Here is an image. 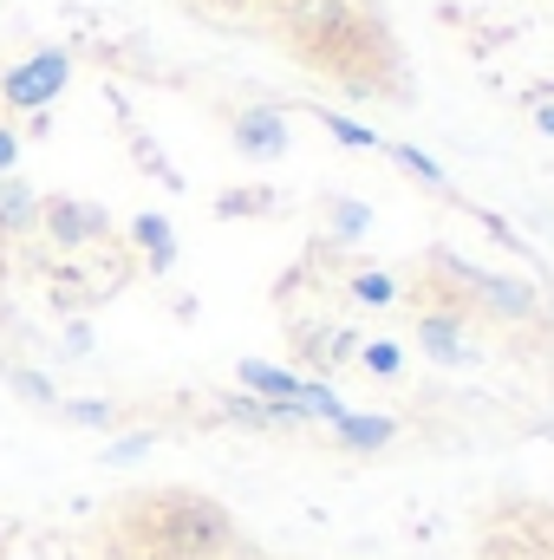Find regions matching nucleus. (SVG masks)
Returning a JSON list of instances; mask_svg holds the SVG:
<instances>
[{
  "label": "nucleus",
  "instance_id": "nucleus-1",
  "mask_svg": "<svg viewBox=\"0 0 554 560\" xmlns=\"http://www.w3.org/2000/svg\"><path fill=\"white\" fill-rule=\"evenodd\" d=\"M443 268H457V255H437ZM463 275V293L489 313V319H509V326H522V319H535L542 313V293H535V280L522 275H483V268H457Z\"/></svg>",
  "mask_w": 554,
  "mask_h": 560
},
{
  "label": "nucleus",
  "instance_id": "nucleus-2",
  "mask_svg": "<svg viewBox=\"0 0 554 560\" xmlns=\"http://www.w3.org/2000/svg\"><path fill=\"white\" fill-rule=\"evenodd\" d=\"M417 352L424 359H437V365H476V346H470V326H463V313H424L417 319Z\"/></svg>",
  "mask_w": 554,
  "mask_h": 560
},
{
  "label": "nucleus",
  "instance_id": "nucleus-3",
  "mask_svg": "<svg viewBox=\"0 0 554 560\" xmlns=\"http://www.w3.org/2000/svg\"><path fill=\"white\" fill-rule=\"evenodd\" d=\"M39 229L59 242V248H85L105 235V215L92 202H39Z\"/></svg>",
  "mask_w": 554,
  "mask_h": 560
},
{
  "label": "nucleus",
  "instance_id": "nucleus-4",
  "mask_svg": "<svg viewBox=\"0 0 554 560\" xmlns=\"http://www.w3.org/2000/svg\"><path fill=\"white\" fill-rule=\"evenodd\" d=\"M59 85H66V59L59 52H39V59H26V66L7 72V98L13 105H46Z\"/></svg>",
  "mask_w": 554,
  "mask_h": 560
},
{
  "label": "nucleus",
  "instance_id": "nucleus-5",
  "mask_svg": "<svg viewBox=\"0 0 554 560\" xmlns=\"http://www.w3.org/2000/svg\"><path fill=\"white\" fill-rule=\"evenodd\" d=\"M235 150H242V156H280V150H287L280 112H242V118H235Z\"/></svg>",
  "mask_w": 554,
  "mask_h": 560
},
{
  "label": "nucleus",
  "instance_id": "nucleus-6",
  "mask_svg": "<svg viewBox=\"0 0 554 560\" xmlns=\"http://www.w3.org/2000/svg\"><path fill=\"white\" fill-rule=\"evenodd\" d=\"M333 436H339L346 450H385V443L399 436V418H379V411H346V418L333 423Z\"/></svg>",
  "mask_w": 554,
  "mask_h": 560
},
{
  "label": "nucleus",
  "instance_id": "nucleus-7",
  "mask_svg": "<svg viewBox=\"0 0 554 560\" xmlns=\"http://www.w3.org/2000/svg\"><path fill=\"white\" fill-rule=\"evenodd\" d=\"M235 378H242L262 405H293V398H300V378H293V372H280V365H262V359L235 365Z\"/></svg>",
  "mask_w": 554,
  "mask_h": 560
},
{
  "label": "nucleus",
  "instance_id": "nucleus-8",
  "mask_svg": "<svg viewBox=\"0 0 554 560\" xmlns=\"http://www.w3.org/2000/svg\"><path fill=\"white\" fill-rule=\"evenodd\" d=\"M26 229H39V196L0 176V235H26Z\"/></svg>",
  "mask_w": 554,
  "mask_h": 560
},
{
  "label": "nucleus",
  "instance_id": "nucleus-9",
  "mask_svg": "<svg viewBox=\"0 0 554 560\" xmlns=\"http://www.w3.org/2000/svg\"><path fill=\"white\" fill-rule=\"evenodd\" d=\"M353 359H359V372H366V378H385V385H392V378H405V346H392V339H359V352H353Z\"/></svg>",
  "mask_w": 554,
  "mask_h": 560
},
{
  "label": "nucleus",
  "instance_id": "nucleus-10",
  "mask_svg": "<svg viewBox=\"0 0 554 560\" xmlns=\"http://www.w3.org/2000/svg\"><path fill=\"white\" fill-rule=\"evenodd\" d=\"M385 150H392V163H399L405 176H417L424 189H450V176H443V163H437V156H424L417 143H385Z\"/></svg>",
  "mask_w": 554,
  "mask_h": 560
},
{
  "label": "nucleus",
  "instance_id": "nucleus-11",
  "mask_svg": "<svg viewBox=\"0 0 554 560\" xmlns=\"http://www.w3.org/2000/svg\"><path fill=\"white\" fill-rule=\"evenodd\" d=\"M346 293H353L359 306H392V300H399V280L385 275V268H359V275L346 280Z\"/></svg>",
  "mask_w": 554,
  "mask_h": 560
},
{
  "label": "nucleus",
  "instance_id": "nucleus-12",
  "mask_svg": "<svg viewBox=\"0 0 554 560\" xmlns=\"http://www.w3.org/2000/svg\"><path fill=\"white\" fill-rule=\"evenodd\" d=\"M131 235L150 248V268H170V261H176V248H170V222H163V215H138Z\"/></svg>",
  "mask_w": 554,
  "mask_h": 560
},
{
  "label": "nucleus",
  "instance_id": "nucleus-13",
  "mask_svg": "<svg viewBox=\"0 0 554 560\" xmlns=\"http://www.w3.org/2000/svg\"><path fill=\"white\" fill-rule=\"evenodd\" d=\"M326 209H333V229H339L346 242H359V235L372 229V209H366V202H326Z\"/></svg>",
  "mask_w": 554,
  "mask_h": 560
},
{
  "label": "nucleus",
  "instance_id": "nucleus-14",
  "mask_svg": "<svg viewBox=\"0 0 554 560\" xmlns=\"http://www.w3.org/2000/svg\"><path fill=\"white\" fill-rule=\"evenodd\" d=\"M326 131L339 143H353V150H379V131H372V125H353V118H333V112H326Z\"/></svg>",
  "mask_w": 554,
  "mask_h": 560
},
{
  "label": "nucleus",
  "instance_id": "nucleus-15",
  "mask_svg": "<svg viewBox=\"0 0 554 560\" xmlns=\"http://www.w3.org/2000/svg\"><path fill=\"white\" fill-rule=\"evenodd\" d=\"M275 196L268 189H242V196H222V215H262Z\"/></svg>",
  "mask_w": 554,
  "mask_h": 560
},
{
  "label": "nucleus",
  "instance_id": "nucleus-16",
  "mask_svg": "<svg viewBox=\"0 0 554 560\" xmlns=\"http://www.w3.org/2000/svg\"><path fill=\"white\" fill-rule=\"evenodd\" d=\"M535 131L554 138V98H535Z\"/></svg>",
  "mask_w": 554,
  "mask_h": 560
},
{
  "label": "nucleus",
  "instance_id": "nucleus-17",
  "mask_svg": "<svg viewBox=\"0 0 554 560\" xmlns=\"http://www.w3.org/2000/svg\"><path fill=\"white\" fill-rule=\"evenodd\" d=\"M13 156H20V143H13V131H7V125H0V176H7V170H13Z\"/></svg>",
  "mask_w": 554,
  "mask_h": 560
}]
</instances>
